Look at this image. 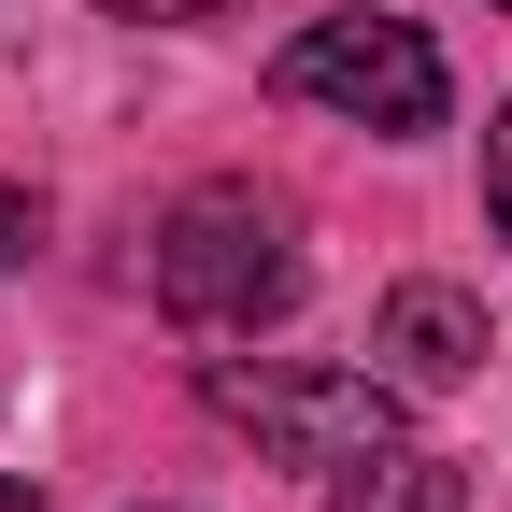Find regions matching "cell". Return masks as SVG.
I'll return each instance as SVG.
<instances>
[{
	"label": "cell",
	"instance_id": "obj_7",
	"mask_svg": "<svg viewBox=\"0 0 512 512\" xmlns=\"http://www.w3.org/2000/svg\"><path fill=\"white\" fill-rule=\"evenodd\" d=\"M484 200H498V228H512V114H498V143H484Z\"/></svg>",
	"mask_w": 512,
	"mask_h": 512
},
{
	"label": "cell",
	"instance_id": "obj_4",
	"mask_svg": "<svg viewBox=\"0 0 512 512\" xmlns=\"http://www.w3.org/2000/svg\"><path fill=\"white\" fill-rule=\"evenodd\" d=\"M370 356H384V384L441 399V384L484 370V299H470V285H399V299H384V328H370Z\"/></svg>",
	"mask_w": 512,
	"mask_h": 512
},
{
	"label": "cell",
	"instance_id": "obj_8",
	"mask_svg": "<svg viewBox=\"0 0 512 512\" xmlns=\"http://www.w3.org/2000/svg\"><path fill=\"white\" fill-rule=\"evenodd\" d=\"M100 15H157V29H185V15H228V0H100Z\"/></svg>",
	"mask_w": 512,
	"mask_h": 512
},
{
	"label": "cell",
	"instance_id": "obj_3",
	"mask_svg": "<svg viewBox=\"0 0 512 512\" xmlns=\"http://www.w3.org/2000/svg\"><path fill=\"white\" fill-rule=\"evenodd\" d=\"M214 399L271 441L285 470H356L399 441V384L384 370H214Z\"/></svg>",
	"mask_w": 512,
	"mask_h": 512
},
{
	"label": "cell",
	"instance_id": "obj_2",
	"mask_svg": "<svg viewBox=\"0 0 512 512\" xmlns=\"http://www.w3.org/2000/svg\"><path fill=\"white\" fill-rule=\"evenodd\" d=\"M285 100H328L356 128H384V143H413V128H441V100H456V72H441V43L413 15H313L285 43Z\"/></svg>",
	"mask_w": 512,
	"mask_h": 512
},
{
	"label": "cell",
	"instance_id": "obj_1",
	"mask_svg": "<svg viewBox=\"0 0 512 512\" xmlns=\"http://www.w3.org/2000/svg\"><path fill=\"white\" fill-rule=\"evenodd\" d=\"M157 313L200 342H256L271 313H299V214L256 185H185L157 228Z\"/></svg>",
	"mask_w": 512,
	"mask_h": 512
},
{
	"label": "cell",
	"instance_id": "obj_5",
	"mask_svg": "<svg viewBox=\"0 0 512 512\" xmlns=\"http://www.w3.org/2000/svg\"><path fill=\"white\" fill-rule=\"evenodd\" d=\"M328 512H470V470L427 456V441H384V456L328 470Z\"/></svg>",
	"mask_w": 512,
	"mask_h": 512
},
{
	"label": "cell",
	"instance_id": "obj_6",
	"mask_svg": "<svg viewBox=\"0 0 512 512\" xmlns=\"http://www.w3.org/2000/svg\"><path fill=\"white\" fill-rule=\"evenodd\" d=\"M29 242H43V200H29V185H0V271H15Z\"/></svg>",
	"mask_w": 512,
	"mask_h": 512
}]
</instances>
